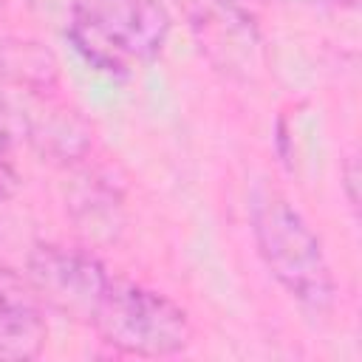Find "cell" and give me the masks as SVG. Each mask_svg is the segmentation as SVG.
I'll return each mask as SVG.
<instances>
[{"mask_svg":"<svg viewBox=\"0 0 362 362\" xmlns=\"http://www.w3.org/2000/svg\"><path fill=\"white\" fill-rule=\"evenodd\" d=\"M42 303L25 274L0 269V362H28L45 348Z\"/></svg>","mask_w":362,"mask_h":362,"instance_id":"obj_5","label":"cell"},{"mask_svg":"<svg viewBox=\"0 0 362 362\" xmlns=\"http://www.w3.org/2000/svg\"><path fill=\"white\" fill-rule=\"evenodd\" d=\"M37 93L28 96L25 105V139L48 158L57 161H76L90 147L88 124L68 107L51 105L45 99L34 102Z\"/></svg>","mask_w":362,"mask_h":362,"instance_id":"obj_6","label":"cell"},{"mask_svg":"<svg viewBox=\"0 0 362 362\" xmlns=\"http://www.w3.org/2000/svg\"><path fill=\"white\" fill-rule=\"evenodd\" d=\"M221 3H226V6L238 8V11L249 14V17H255V11H257V6H260V0H221Z\"/></svg>","mask_w":362,"mask_h":362,"instance_id":"obj_11","label":"cell"},{"mask_svg":"<svg viewBox=\"0 0 362 362\" xmlns=\"http://www.w3.org/2000/svg\"><path fill=\"white\" fill-rule=\"evenodd\" d=\"M11 139L0 136V201H6L17 189V170L11 161Z\"/></svg>","mask_w":362,"mask_h":362,"instance_id":"obj_8","label":"cell"},{"mask_svg":"<svg viewBox=\"0 0 362 362\" xmlns=\"http://www.w3.org/2000/svg\"><path fill=\"white\" fill-rule=\"evenodd\" d=\"M249 223L257 252L272 277L311 314H328L337 300V283L320 238L305 218L274 189L252 195Z\"/></svg>","mask_w":362,"mask_h":362,"instance_id":"obj_1","label":"cell"},{"mask_svg":"<svg viewBox=\"0 0 362 362\" xmlns=\"http://www.w3.org/2000/svg\"><path fill=\"white\" fill-rule=\"evenodd\" d=\"M342 184H345V195H348V204L356 209L359 206V195H356V184H359V167H356V158L351 156L342 167Z\"/></svg>","mask_w":362,"mask_h":362,"instance_id":"obj_9","label":"cell"},{"mask_svg":"<svg viewBox=\"0 0 362 362\" xmlns=\"http://www.w3.org/2000/svg\"><path fill=\"white\" fill-rule=\"evenodd\" d=\"M90 325L113 351L144 359L181 354L192 339L189 317L178 303L147 286L113 277Z\"/></svg>","mask_w":362,"mask_h":362,"instance_id":"obj_3","label":"cell"},{"mask_svg":"<svg viewBox=\"0 0 362 362\" xmlns=\"http://www.w3.org/2000/svg\"><path fill=\"white\" fill-rule=\"evenodd\" d=\"M170 34L158 0H74L68 40L102 74L127 76L133 59H153Z\"/></svg>","mask_w":362,"mask_h":362,"instance_id":"obj_2","label":"cell"},{"mask_svg":"<svg viewBox=\"0 0 362 362\" xmlns=\"http://www.w3.org/2000/svg\"><path fill=\"white\" fill-rule=\"evenodd\" d=\"M68 209L90 240H113L122 229V201L102 178L79 184L68 195Z\"/></svg>","mask_w":362,"mask_h":362,"instance_id":"obj_7","label":"cell"},{"mask_svg":"<svg viewBox=\"0 0 362 362\" xmlns=\"http://www.w3.org/2000/svg\"><path fill=\"white\" fill-rule=\"evenodd\" d=\"M283 3H297V6H311V8H342V6H354V0H283Z\"/></svg>","mask_w":362,"mask_h":362,"instance_id":"obj_10","label":"cell"},{"mask_svg":"<svg viewBox=\"0 0 362 362\" xmlns=\"http://www.w3.org/2000/svg\"><path fill=\"white\" fill-rule=\"evenodd\" d=\"M25 280L45 308L90 325L110 274L85 249L37 243L25 260Z\"/></svg>","mask_w":362,"mask_h":362,"instance_id":"obj_4","label":"cell"}]
</instances>
